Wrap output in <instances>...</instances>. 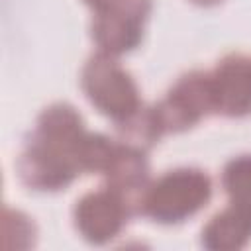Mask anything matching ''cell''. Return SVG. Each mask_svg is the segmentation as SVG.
I'll use <instances>...</instances> for the list:
<instances>
[{
  "instance_id": "6da1fadb",
  "label": "cell",
  "mask_w": 251,
  "mask_h": 251,
  "mask_svg": "<svg viewBox=\"0 0 251 251\" xmlns=\"http://www.w3.org/2000/svg\"><path fill=\"white\" fill-rule=\"evenodd\" d=\"M80 114L69 104L45 108L18 159L22 182L33 190H61L80 169V147L86 137Z\"/></svg>"
},
{
  "instance_id": "7a4b0ae2",
  "label": "cell",
  "mask_w": 251,
  "mask_h": 251,
  "mask_svg": "<svg viewBox=\"0 0 251 251\" xmlns=\"http://www.w3.org/2000/svg\"><path fill=\"white\" fill-rule=\"evenodd\" d=\"M212 196V180L200 169H175L149 184L143 216L159 224H178L194 216Z\"/></svg>"
},
{
  "instance_id": "3957f363",
  "label": "cell",
  "mask_w": 251,
  "mask_h": 251,
  "mask_svg": "<svg viewBox=\"0 0 251 251\" xmlns=\"http://www.w3.org/2000/svg\"><path fill=\"white\" fill-rule=\"evenodd\" d=\"M80 84L88 100L102 114L112 118L116 126L126 122L143 106L137 84L129 73L120 67L114 55L104 51H98L86 61Z\"/></svg>"
},
{
  "instance_id": "277c9868",
  "label": "cell",
  "mask_w": 251,
  "mask_h": 251,
  "mask_svg": "<svg viewBox=\"0 0 251 251\" xmlns=\"http://www.w3.org/2000/svg\"><path fill=\"white\" fill-rule=\"evenodd\" d=\"M155 116L163 133L182 131L214 110L210 73L192 71L182 75L176 84L155 106Z\"/></svg>"
},
{
  "instance_id": "5b68a950",
  "label": "cell",
  "mask_w": 251,
  "mask_h": 251,
  "mask_svg": "<svg viewBox=\"0 0 251 251\" xmlns=\"http://www.w3.org/2000/svg\"><path fill=\"white\" fill-rule=\"evenodd\" d=\"M149 8L151 0H118L106 10L94 12L92 37L98 49L114 57L133 49L141 41Z\"/></svg>"
},
{
  "instance_id": "8992f818",
  "label": "cell",
  "mask_w": 251,
  "mask_h": 251,
  "mask_svg": "<svg viewBox=\"0 0 251 251\" xmlns=\"http://www.w3.org/2000/svg\"><path fill=\"white\" fill-rule=\"evenodd\" d=\"M127 218H131L127 204L108 184L84 194L75 206V226L80 235L94 245L114 239Z\"/></svg>"
},
{
  "instance_id": "52a82bcc",
  "label": "cell",
  "mask_w": 251,
  "mask_h": 251,
  "mask_svg": "<svg viewBox=\"0 0 251 251\" xmlns=\"http://www.w3.org/2000/svg\"><path fill=\"white\" fill-rule=\"evenodd\" d=\"M214 110L241 118L251 112V59L243 55L224 57L210 73Z\"/></svg>"
},
{
  "instance_id": "ba28073f",
  "label": "cell",
  "mask_w": 251,
  "mask_h": 251,
  "mask_svg": "<svg viewBox=\"0 0 251 251\" xmlns=\"http://www.w3.org/2000/svg\"><path fill=\"white\" fill-rule=\"evenodd\" d=\"M251 239V222L235 208L227 206L218 212L202 229V243L214 251H233L247 245Z\"/></svg>"
},
{
  "instance_id": "9c48e42d",
  "label": "cell",
  "mask_w": 251,
  "mask_h": 251,
  "mask_svg": "<svg viewBox=\"0 0 251 251\" xmlns=\"http://www.w3.org/2000/svg\"><path fill=\"white\" fill-rule=\"evenodd\" d=\"M222 184L229 198V206L251 222V155L231 159L224 167Z\"/></svg>"
},
{
  "instance_id": "30bf717a",
  "label": "cell",
  "mask_w": 251,
  "mask_h": 251,
  "mask_svg": "<svg viewBox=\"0 0 251 251\" xmlns=\"http://www.w3.org/2000/svg\"><path fill=\"white\" fill-rule=\"evenodd\" d=\"M118 0H86V4H90L94 8V12H100V10H106L110 8L112 4H116Z\"/></svg>"
},
{
  "instance_id": "8fae6325",
  "label": "cell",
  "mask_w": 251,
  "mask_h": 251,
  "mask_svg": "<svg viewBox=\"0 0 251 251\" xmlns=\"http://www.w3.org/2000/svg\"><path fill=\"white\" fill-rule=\"evenodd\" d=\"M192 2H196V4H204V6H210V4H216V2H220V0H192Z\"/></svg>"
}]
</instances>
